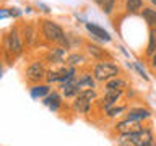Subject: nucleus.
Wrapping results in <instances>:
<instances>
[{
	"mask_svg": "<svg viewBox=\"0 0 156 146\" xmlns=\"http://www.w3.org/2000/svg\"><path fill=\"white\" fill-rule=\"evenodd\" d=\"M76 81H78V86L80 89H86V88H96V80L93 76V71H81L76 75Z\"/></svg>",
	"mask_w": 156,
	"mask_h": 146,
	"instance_id": "4468645a",
	"label": "nucleus"
},
{
	"mask_svg": "<svg viewBox=\"0 0 156 146\" xmlns=\"http://www.w3.org/2000/svg\"><path fill=\"white\" fill-rule=\"evenodd\" d=\"M0 2H5V0H0Z\"/></svg>",
	"mask_w": 156,
	"mask_h": 146,
	"instance_id": "2f4dec72",
	"label": "nucleus"
},
{
	"mask_svg": "<svg viewBox=\"0 0 156 146\" xmlns=\"http://www.w3.org/2000/svg\"><path fill=\"white\" fill-rule=\"evenodd\" d=\"M151 2V5H153V7H156V0H150Z\"/></svg>",
	"mask_w": 156,
	"mask_h": 146,
	"instance_id": "c756f323",
	"label": "nucleus"
},
{
	"mask_svg": "<svg viewBox=\"0 0 156 146\" xmlns=\"http://www.w3.org/2000/svg\"><path fill=\"white\" fill-rule=\"evenodd\" d=\"M150 67L153 68V70H156V52L150 57Z\"/></svg>",
	"mask_w": 156,
	"mask_h": 146,
	"instance_id": "a878e982",
	"label": "nucleus"
},
{
	"mask_svg": "<svg viewBox=\"0 0 156 146\" xmlns=\"http://www.w3.org/2000/svg\"><path fill=\"white\" fill-rule=\"evenodd\" d=\"M143 122H138V120H132V119H122L119 120L117 123L114 125V131L117 135H124V133H130V131H136V130H141L143 128Z\"/></svg>",
	"mask_w": 156,
	"mask_h": 146,
	"instance_id": "423d86ee",
	"label": "nucleus"
},
{
	"mask_svg": "<svg viewBox=\"0 0 156 146\" xmlns=\"http://www.w3.org/2000/svg\"><path fill=\"white\" fill-rule=\"evenodd\" d=\"M83 62H86V57L83 55L81 52H72L70 55H67V58H65V63H67V65H73V67L81 65Z\"/></svg>",
	"mask_w": 156,
	"mask_h": 146,
	"instance_id": "412c9836",
	"label": "nucleus"
},
{
	"mask_svg": "<svg viewBox=\"0 0 156 146\" xmlns=\"http://www.w3.org/2000/svg\"><path fill=\"white\" fill-rule=\"evenodd\" d=\"M65 50H67V49H63L62 46H57V47H54V49L49 50L47 58L52 63H63V62H65Z\"/></svg>",
	"mask_w": 156,
	"mask_h": 146,
	"instance_id": "dca6fc26",
	"label": "nucleus"
},
{
	"mask_svg": "<svg viewBox=\"0 0 156 146\" xmlns=\"http://www.w3.org/2000/svg\"><path fill=\"white\" fill-rule=\"evenodd\" d=\"M115 5H117V0H101L99 7H101V12L107 15V16H111L112 12L115 10Z\"/></svg>",
	"mask_w": 156,
	"mask_h": 146,
	"instance_id": "4be33fe9",
	"label": "nucleus"
},
{
	"mask_svg": "<svg viewBox=\"0 0 156 146\" xmlns=\"http://www.w3.org/2000/svg\"><path fill=\"white\" fill-rule=\"evenodd\" d=\"M49 92H51V85L49 83H34L29 88V94H31L33 99H42Z\"/></svg>",
	"mask_w": 156,
	"mask_h": 146,
	"instance_id": "ddd939ff",
	"label": "nucleus"
},
{
	"mask_svg": "<svg viewBox=\"0 0 156 146\" xmlns=\"http://www.w3.org/2000/svg\"><path fill=\"white\" fill-rule=\"evenodd\" d=\"M133 68H135L136 71H138V75L143 78L145 81H148V80H150V76L146 75V71L143 70V67H141V63H140V62H135V63H133Z\"/></svg>",
	"mask_w": 156,
	"mask_h": 146,
	"instance_id": "b1692460",
	"label": "nucleus"
},
{
	"mask_svg": "<svg viewBox=\"0 0 156 146\" xmlns=\"http://www.w3.org/2000/svg\"><path fill=\"white\" fill-rule=\"evenodd\" d=\"M42 104L49 107L52 112H58L63 106V96L58 91H51L47 96L42 97Z\"/></svg>",
	"mask_w": 156,
	"mask_h": 146,
	"instance_id": "6e6552de",
	"label": "nucleus"
},
{
	"mask_svg": "<svg viewBox=\"0 0 156 146\" xmlns=\"http://www.w3.org/2000/svg\"><path fill=\"white\" fill-rule=\"evenodd\" d=\"M24 75H26V80L29 83H41L42 80H46V75H47V68L44 67V63L42 62H33V63H29L28 68H26V71H24Z\"/></svg>",
	"mask_w": 156,
	"mask_h": 146,
	"instance_id": "39448f33",
	"label": "nucleus"
},
{
	"mask_svg": "<svg viewBox=\"0 0 156 146\" xmlns=\"http://www.w3.org/2000/svg\"><path fill=\"white\" fill-rule=\"evenodd\" d=\"M37 8H42V12H44V13H51V8H49L47 5L41 3V2H37Z\"/></svg>",
	"mask_w": 156,
	"mask_h": 146,
	"instance_id": "bb28decb",
	"label": "nucleus"
},
{
	"mask_svg": "<svg viewBox=\"0 0 156 146\" xmlns=\"http://www.w3.org/2000/svg\"><path fill=\"white\" fill-rule=\"evenodd\" d=\"M3 54L10 58L20 57L23 54V42H21V33L16 28H12L10 33L5 37L3 44Z\"/></svg>",
	"mask_w": 156,
	"mask_h": 146,
	"instance_id": "20e7f679",
	"label": "nucleus"
},
{
	"mask_svg": "<svg viewBox=\"0 0 156 146\" xmlns=\"http://www.w3.org/2000/svg\"><path fill=\"white\" fill-rule=\"evenodd\" d=\"M93 102L91 99H88V97L81 96V94H76L75 97H73V102H72V107L75 109V112H78V114H90L91 109H93Z\"/></svg>",
	"mask_w": 156,
	"mask_h": 146,
	"instance_id": "1a4fd4ad",
	"label": "nucleus"
},
{
	"mask_svg": "<svg viewBox=\"0 0 156 146\" xmlns=\"http://www.w3.org/2000/svg\"><path fill=\"white\" fill-rule=\"evenodd\" d=\"M85 49L88 52V55L91 58H94V60H104V58H112V55L107 50L104 49H101L99 46H96V44L93 42H85Z\"/></svg>",
	"mask_w": 156,
	"mask_h": 146,
	"instance_id": "f8f14e48",
	"label": "nucleus"
},
{
	"mask_svg": "<svg viewBox=\"0 0 156 146\" xmlns=\"http://www.w3.org/2000/svg\"><path fill=\"white\" fill-rule=\"evenodd\" d=\"M91 71L98 83H106L111 78L120 75V67L117 63H114L112 58H104V60H96Z\"/></svg>",
	"mask_w": 156,
	"mask_h": 146,
	"instance_id": "f03ea898",
	"label": "nucleus"
},
{
	"mask_svg": "<svg viewBox=\"0 0 156 146\" xmlns=\"http://www.w3.org/2000/svg\"><path fill=\"white\" fill-rule=\"evenodd\" d=\"M58 78H60V68H58V70H47L46 81L49 85H51V83H58Z\"/></svg>",
	"mask_w": 156,
	"mask_h": 146,
	"instance_id": "5701e85b",
	"label": "nucleus"
},
{
	"mask_svg": "<svg viewBox=\"0 0 156 146\" xmlns=\"http://www.w3.org/2000/svg\"><path fill=\"white\" fill-rule=\"evenodd\" d=\"M41 36L46 42L49 44H60V41L65 37V31L58 23L52 21V19H42L41 24Z\"/></svg>",
	"mask_w": 156,
	"mask_h": 146,
	"instance_id": "7ed1b4c3",
	"label": "nucleus"
},
{
	"mask_svg": "<svg viewBox=\"0 0 156 146\" xmlns=\"http://www.w3.org/2000/svg\"><path fill=\"white\" fill-rule=\"evenodd\" d=\"M143 10V0H125V12L130 15H140Z\"/></svg>",
	"mask_w": 156,
	"mask_h": 146,
	"instance_id": "6ab92c4d",
	"label": "nucleus"
},
{
	"mask_svg": "<svg viewBox=\"0 0 156 146\" xmlns=\"http://www.w3.org/2000/svg\"><path fill=\"white\" fill-rule=\"evenodd\" d=\"M8 16H10L8 10H5V8H0V18H8Z\"/></svg>",
	"mask_w": 156,
	"mask_h": 146,
	"instance_id": "cd10ccee",
	"label": "nucleus"
},
{
	"mask_svg": "<svg viewBox=\"0 0 156 146\" xmlns=\"http://www.w3.org/2000/svg\"><path fill=\"white\" fill-rule=\"evenodd\" d=\"M93 2H94L96 5H99V3H101V0H93Z\"/></svg>",
	"mask_w": 156,
	"mask_h": 146,
	"instance_id": "7c9ffc66",
	"label": "nucleus"
},
{
	"mask_svg": "<svg viewBox=\"0 0 156 146\" xmlns=\"http://www.w3.org/2000/svg\"><path fill=\"white\" fill-rule=\"evenodd\" d=\"M140 15L150 28H156V8L154 7H143Z\"/></svg>",
	"mask_w": 156,
	"mask_h": 146,
	"instance_id": "f3484780",
	"label": "nucleus"
},
{
	"mask_svg": "<svg viewBox=\"0 0 156 146\" xmlns=\"http://www.w3.org/2000/svg\"><path fill=\"white\" fill-rule=\"evenodd\" d=\"M125 119H132V120H138V122H145L151 119V110L146 107H132L124 114Z\"/></svg>",
	"mask_w": 156,
	"mask_h": 146,
	"instance_id": "9b49d317",
	"label": "nucleus"
},
{
	"mask_svg": "<svg viewBox=\"0 0 156 146\" xmlns=\"http://www.w3.org/2000/svg\"><path fill=\"white\" fill-rule=\"evenodd\" d=\"M154 52H156V28H150L148 44H146V49H145V55L150 58Z\"/></svg>",
	"mask_w": 156,
	"mask_h": 146,
	"instance_id": "a211bd4d",
	"label": "nucleus"
},
{
	"mask_svg": "<svg viewBox=\"0 0 156 146\" xmlns=\"http://www.w3.org/2000/svg\"><path fill=\"white\" fill-rule=\"evenodd\" d=\"M8 13H10V16H13V18H20L23 15V12L18 8H8Z\"/></svg>",
	"mask_w": 156,
	"mask_h": 146,
	"instance_id": "393cba45",
	"label": "nucleus"
},
{
	"mask_svg": "<svg viewBox=\"0 0 156 146\" xmlns=\"http://www.w3.org/2000/svg\"><path fill=\"white\" fill-rule=\"evenodd\" d=\"M3 75V65H2V60H0V78Z\"/></svg>",
	"mask_w": 156,
	"mask_h": 146,
	"instance_id": "c85d7f7f",
	"label": "nucleus"
},
{
	"mask_svg": "<svg viewBox=\"0 0 156 146\" xmlns=\"http://www.w3.org/2000/svg\"><path fill=\"white\" fill-rule=\"evenodd\" d=\"M85 28H86V31L91 34V37H93V39H98L99 42H104V44L112 42L111 34L107 33L104 28L98 26V24H94V23H85Z\"/></svg>",
	"mask_w": 156,
	"mask_h": 146,
	"instance_id": "0eeeda50",
	"label": "nucleus"
},
{
	"mask_svg": "<svg viewBox=\"0 0 156 146\" xmlns=\"http://www.w3.org/2000/svg\"><path fill=\"white\" fill-rule=\"evenodd\" d=\"M102 85H104V92H107V91H120V92H125L127 88H130L129 86V81H127L125 78H122L120 75L111 78V80H107L106 83H102Z\"/></svg>",
	"mask_w": 156,
	"mask_h": 146,
	"instance_id": "9d476101",
	"label": "nucleus"
},
{
	"mask_svg": "<svg viewBox=\"0 0 156 146\" xmlns=\"http://www.w3.org/2000/svg\"><path fill=\"white\" fill-rule=\"evenodd\" d=\"M119 144H133V146H154V135L150 125H145L141 130L130 131V133L119 135L115 138Z\"/></svg>",
	"mask_w": 156,
	"mask_h": 146,
	"instance_id": "f257e3e1",
	"label": "nucleus"
},
{
	"mask_svg": "<svg viewBox=\"0 0 156 146\" xmlns=\"http://www.w3.org/2000/svg\"><path fill=\"white\" fill-rule=\"evenodd\" d=\"M21 36L24 39V42L28 44V46H31V44L36 41V37H37V33H36V29H34L33 24H26L23 29V33H21Z\"/></svg>",
	"mask_w": 156,
	"mask_h": 146,
	"instance_id": "aec40b11",
	"label": "nucleus"
},
{
	"mask_svg": "<svg viewBox=\"0 0 156 146\" xmlns=\"http://www.w3.org/2000/svg\"><path fill=\"white\" fill-rule=\"evenodd\" d=\"M127 110H129V106H127L125 102H120V104L115 102V104H112L111 107H107L104 110V117H107V119H115V117L125 114Z\"/></svg>",
	"mask_w": 156,
	"mask_h": 146,
	"instance_id": "2eb2a0df",
	"label": "nucleus"
}]
</instances>
